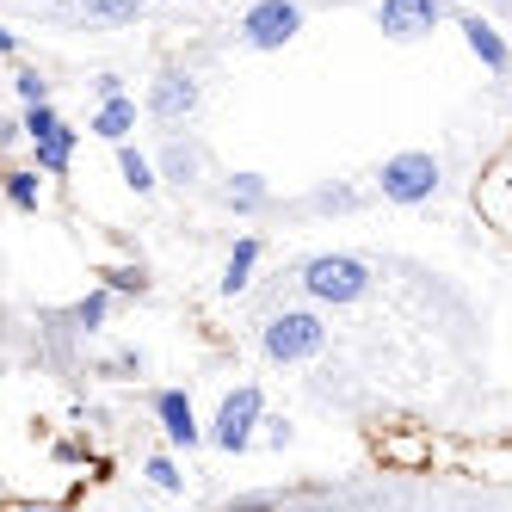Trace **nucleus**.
Instances as JSON below:
<instances>
[{"label":"nucleus","instance_id":"1","mask_svg":"<svg viewBox=\"0 0 512 512\" xmlns=\"http://www.w3.org/2000/svg\"><path fill=\"white\" fill-rule=\"evenodd\" d=\"M297 284L309 290L315 303H327V309H346V303H358L364 290H371V266H364V260H352V253H315V260H303Z\"/></svg>","mask_w":512,"mask_h":512},{"label":"nucleus","instance_id":"2","mask_svg":"<svg viewBox=\"0 0 512 512\" xmlns=\"http://www.w3.org/2000/svg\"><path fill=\"white\" fill-rule=\"evenodd\" d=\"M438 186H445V167H438L432 149H401L377 167V192L389 204H426Z\"/></svg>","mask_w":512,"mask_h":512},{"label":"nucleus","instance_id":"3","mask_svg":"<svg viewBox=\"0 0 512 512\" xmlns=\"http://www.w3.org/2000/svg\"><path fill=\"white\" fill-rule=\"evenodd\" d=\"M260 346H266L272 364H303V358H315L327 346V321L315 309H284V315H272L260 327Z\"/></svg>","mask_w":512,"mask_h":512},{"label":"nucleus","instance_id":"4","mask_svg":"<svg viewBox=\"0 0 512 512\" xmlns=\"http://www.w3.org/2000/svg\"><path fill=\"white\" fill-rule=\"evenodd\" d=\"M260 420H266L260 389L241 383V389L223 395V408H216V420H210V445H216V451H229V457H241L253 438H260Z\"/></svg>","mask_w":512,"mask_h":512},{"label":"nucleus","instance_id":"5","mask_svg":"<svg viewBox=\"0 0 512 512\" xmlns=\"http://www.w3.org/2000/svg\"><path fill=\"white\" fill-rule=\"evenodd\" d=\"M303 31V7L297 0H253V7L241 13V31L235 38L247 44V50H260V56H272V50H284L290 38Z\"/></svg>","mask_w":512,"mask_h":512},{"label":"nucleus","instance_id":"6","mask_svg":"<svg viewBox=\"0 0 512 512\" xmlns=\"http://www.w3.org/2000/svg\"><path fill=\"white\" fill-rule=\"evenodd\" d=\"M198 112V81L192 68H161V75L149 81V118L155 124H186Z\"/></svg>","mask_w":512,"mask_h":512},{"label":"nucleus","instance_id":"7","mask_svg":"<svg viewBox=\"0 0 512 512\" xmlns=\"http://www.w3.org/2000/svg\"><path fill=\"white\" fill-rule=\"evenodd\" d=\"M438 19H445V7L438 0H383L377 7V31L395 44H414V38H432Z\"/></svg>","mask_w":512,"mask_h":512},{"label":"nucleus","instance_id":"8","mask_svg":"<svg viewBox=\"0 0 512 512\" xmlns=\"http://www.w3.org/2000/svg\"><path fill=\"white\" fill-rule=\"evenodd\" d=\"M155 420H161V432H167V445H198L204 438V426H198V414H192V395L186 389H161L155 395Z\"/></svg>","mask_w":512,"mask_h":512},{"label":"nucleus","instance_id":"9","mask_svg":"<svg viewBox=\"0 0 512 512\" xmlns=\"http://www.w3.org/2000/svg\"><path fill=\"white\" fill-rule=\"evenodd\" d=\"M463 44H469L475 56H482V62L494 68V75H512V50H506V38H500V31H494L482 13H469V19H463Z\"/></svg>","mask_w":512,"mask_h":512},{"label":"nucleus","instance_id":"10","mask_svg":"<svg viewBox=\"0 0 512 512\" xmlns=\"http://www.w3.org/2000/svg\"><path fill=\"white\" fill-rule=\"evenodd\" d=\"M75 142H81V130L68 124V118H62V124H56L44 142H31V155H38V173L62 179V173H68V161H75Z\"/></svg>","mask_w":512,"mask_h":512},{"label":"nucleus","instance_id":"11","mask_svg":"<svg viewBox=\"0 0 512 512\" xmlns=\"http://www.w3.org/2000/svg\"><path fill=\"white\" fill-rule=\"evenodd\" d=\"M253 266H260V235H241L235 253L223 260V278H216V290H223V297H241V290L253 284Z\"/></svg>","mask_w":512,"mask_h":512},{"label":"nucleus","instance_id":"12","mask_svg":"<svg viewBox=\"0 0 512 512\" xmlns=\"http://www.w3.org/2000/svg\"><path fill=\"white\" fill-rule=\"evenodd\" d=\"M87 130L105 136V142H130V130H136V99H130V93H124V99H105Z\"/></svg>","mask_w":512,"mask_h":512},{"label":"nucleus","instance_id":"13","mask_svg":"<svg viewBox=\"0 0 512 512\" xmlns=\"http://www.w3.org/2000/svg\"><path fill=\"white\" fill-rule=\"evenodd\" d=\"M0 192H7L13 210L38 216V204H44V179H38V167H13V173H0Z\"/></svg>","mask_w":512,"mask_h":512},{"label":"nucleus","instance_id":"14","mask_svg":"<svg viewBox=\"0 0 512 512\" xmlns=\"http://www.w3.org/2000/svg\"><path fill=\"white\" fill-rule=\"evenodd\" d=\"M266 198H272V186H266L260 173H235L229 186H223V204H229V210H241V216H253Z\"/></svg>","mask_w":512,"mask_h":512},{"label":"nucleus","instance_id":"15","mask_svg":"<svg viewBox=\"0 0 512 512\" xmlns=\"http://www.w3.org/2000/svg\"><path fill=\"white\" fill-rule=\"evenodd\" d=\"M118 173H124V186H130V192H155V186H161L155 161L142 155V149H130V142H118Z\"/></svg>","mask_w":512,"mask_h":512},{"label":"nucleus","instance_id":"16","mask_svg":"<svg viewBox=\"0 0 512 512\" xmlns=\"http://www.w3.org/2000/svg\"><path fill=\"white\" fill-rule=\"evenodd\" d=\"M105 315H112V290H87V297L75 303V309H68V321H75V334H99V327H105Z\"/></svg>","mask_w":512,"mask_h":512},{"label":"nucleus","instance_id":"17","mask_svg":"<svg viewBox=\"0 0 512 512\" xmlns=\"http://www.w3.org/2000/svg\"><path fill=\"white\" fill-rule=\"evenodd\" d=\"M149 0H81V13L87 19H99V25H130Z\"/></svg>","mask_w":512,"mask_h":512},{"label":"nucleus","instance_id":"18","mask_svg":"<svg viewBox=\"0 0 512 512\" xmlns=\"http://www.w3.org/2000/svg\"><path fill=\"white\" fill-rule=\"evenodd\" d=\"M161 173L173 179V186H192V179H198V155H192V149H179V142H167V155H161Z\"/></svg>","mask_w":512,"mask_h":512},{"label":"nucleus","instance_id":"19","mask_svg":"<svg viewBox=\"0 0 512 512\" xmlns=\"http://www.w3.org/2000/svg\"><path fill=\"white\" fill-rule=\"evenodd\" d=\"M56 124H62V112H56V105H25V118H19L25 142H44V136H50Z\"/></svg>","mask_w":512,"mask_h":512},{"label":"nucleus","instance_id":"20","mask_svg":"<svg viewBox=\"0 0 512 512\" xmlns=\"http://www.w3.org/2000/svg\"><path fill=\"white\" fill-rule=\"evenodd\" d=\"M99 278H105V290H118V297H142V290H149V272H142V266H112Z\"/></svg>","mask_w":512,"mask_h":512},{"label":"nucleus","instance_id":"21","mask_svg":"<svg viewBox=\"0 0 512 512\" xmlns=\"http://www.w3.org/2000/svg\"><path fill=\"white\" fill-rule=\"evenodd\" d=\"M13 93H19V105H50V81L38 75V68H19V75H13Z\"/></svg>","mask_w":512,"mask_h":512},{"label":"nucleus","instance_id":"22","mask_svg":"<svg viewBox=\"0 0 512 512\" xmlns=\"http://www.w3.org/2000/svg\"><path fill=\"white\" fill-rule=\"evenodd\" d=\"M364 198L352 192V186H321L315 198H309V210H358Z\"/></svg>","mask_w":512,"mask_h":512},{"label":"nucleus","instance_id":"23","mask_svg":"<svg viewBox=\"0 0 512 512\" xmlns=\"http://www.w3.org/2000/svg\"><path fill=\"white\" fill-rule=\"evenodd\" d=\"M149 482H155L161 494H179V488H186V475L173 469V457H149Z\"/></svg>","mask_w":512,"mask_h":512},{"label":"nucleus","instance_id":"24","mask_svg":"<svg viewBox=\"0 0 512 512\" xmlns=\"http://www.w3.org/2000/svg\"><path fill=\"white\" fill-rule=\"evenodd\" d=\"M93 93H99V105H105V99H124V75H112V68H105V75H93Z\"/></svg>","mask_w":512,"mask_h":512},{"label":"nucleus","instance_id":"25","mask_svg":"<svg viewBox=\"0 0 512 512\" xmlns=\"http://www.w3.org/2000/svg\"><path fill=\"white\" fill-rule=\"evenodd\" d=\"M229 512H278V506H272V500H266V494H253V500H235V506H229Z\"/></svg>","mask_w":512,"mask_h":512},{"label":"nucleus","instance_id":"26","mask_svg":"<svg viewBox=\"0 0 512 512\" xmlns=\"http://www.w3.org/2000/svg\"><path fill=\"white\" fill-rule=\"evenodd\" d=\"M260 426H266V438H272V445H290V426H284V420H260Z\"/></svg>","mask_w":512,"mask_h":512},{"label":"nucleus","instance_id":"27","mask_svg":"<svg viewBox=\"0 0 512 512\" xmlns=\"http://www.w3.org/2000/svg\"><path fill=\"white\" fill-rule=\"evenodd\" d=\"M19 136H25V130H19L13 118H0V149H13V142H19Z\"/></svg>","mask_w":512,"mask_h":512},{"label":"nucleus","instance_id":"28","mask_svg":"<svg viewBox=\"0 0 512 512\" xmlns=\"http://www.w3.org/2000/svg\"><path fill=\"white\" fill-rule=\"evenodd\" d=\"M13 50H19V38H13L7 25H0V56H13Z\"/></svg>","mask_w":512,"mask_h":512},{"label":"nucleus","instance_id":"29","mask_svg":"<svg viewBox=\"0 0 512 512\" xmlns=\"http://www.w3.org/2000/svg\"><path fill=\"white\" fill-rule=\"evenodd\" d=\"M44 7H56V13H75V7H81V0H44Z\"/></svg>","mask_w":512,"mask_h":512},{"label":"nucleus","instance_id":"30","mask_svg":"<svg viewBox=\"0 0 512 512\" xmlns=\"http://www.w3.org/2000/svg\"><path fill=\"white\" fill-rule=\"evenodd\" d=\"M25 512H68V506H25Z\"/></svg>","mask_w":512,"mask_h":512},{"label":"nucleus","instance_id":"31","mask_svg":"<svg viewBox=\"0 0 512 512\" xmlns=\"http://www.w3.org/2000/svg\"><path fill=\"white\" fill-rule=\"evenodd\" d=\"M438 7H457V0H438Z\"/></svg>","mask_w":512,"mask_h":512},{"label":"nucleus","instance_id":"32","mask_svg":"<svg viewBox=\"0 0 512 512\" xmlns=\"http://www.w3.org/2000/svg\"><path fill=\"white\" fill-rule=\"evenodd\" d=\"M161 7H179V0H161Z\"/></svg>","mask_w":512,"mask_h":512}]
</instances>
